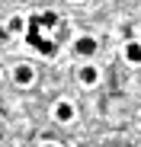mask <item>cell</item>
Returning <instances> with one entry per match:
<instances>
[{"label":"cell","instance_id":"obj_4","mask_svg":"<svg viewBox=\"0 0 141 147\" xmlns=\"http://www.w3.org/2000/svg\"><path fill=\"white\" fill-rule=\"evenodd\" d=\"M77 51H80V55H93V51H96V42H93L90 35L77 38Z\"/></svg>","mask_w":141,"mask_h":147},{"label":"cell","instance_id":"obj_6","mask_svg":"<svg viewBox=\"0 0 141 147\" xmlns=\"http://www.w3.org/2000/svg\"><path fill=\"white\" fill-rule=\"evenodd\" d=\"M125 58H128V61H141V45H138V42H128V45H125Z\"/></svg>","mask_w":141,"mask_h":147},{"label":"cell","instance_id":"obj_9","mask_svg":"<svg viewBox=\"0 0 141 147\" xmlns=\"http://www.w3.org/2000/svg\"><path fill=\"white\" fill-rule=\"evenodd\" d=\"M22 29H26L22 16H13V19H10V32H22Z\"/></svg>","mask_w":141,"mask_h":147},{"label":"cell","instance_id":"obj_2","mask_svg":"<svg viewBox=\"0 0 141 147\" xmlns=\"http://www.w3.org/2000/svg\"><path fill=\"white\" fill-rule=\"evenodd\" d=\"M13 77H16V83H22V86H26V83H32V77H35V74H32V67H29V64H19Z\"/></svg>","mask_w":141,"mask_h":147},{"label":"cell","instance_id":"obj_7","mask_svg":"<svg viewBox=\"0 0 141 147\" xmlns=\"http://www.w3.org/2000/svg\"><path fill=\"white\" fill-rule=\"evenodd\" d=\"M35 51H42V55H55V51H58V45H55V42H48V38H42V42L35 45Z\"/></svg>","mask_w":141,"mask_h":147},{"label":"cell","instance_id":"obj_1","mask_svg":"<svg viewBox=\"0 0 141 147\" xmlns=\"http://www.w3.org/2000/svg\"><path fill=\"white\" fill-rule=\"evenodd\" d=\"M26 42H29L32 48H35V45L42 42V26H39V19H35V16L29 19V32H26Z\"/></svg>","mask_w":141,"mask_h":147},{"label":"cell","instance_id":"obj_8","mask_svg":"<svg viewBox=\"0 0 141 147\" xmlns=\"http://www.w3.org/2000/svg\"><path fill=\"white\" fill-rule=\"evenodd\" d=\"M80 80L83 83H96V67H83L80 70Z\"/></svg>","mask_w":141,"mask_h":147},{"label":"cell","instance_id":"obj_10","mask_svg":"<svg viewBox=\"0 0 141 147\" xmlns=\"http://www.w3.org/2000/svg\"><path fill=\"white\" fill-rule=\"evenodd\" d=\"M45 147H55V144H45Z\"/></svg>","mask_w":141,"mask_h":147},{"label":"cell","instance_id":"obj_3","mask_svg":"<svg viewBox=\"0 0 141 147\" xmlns=\"http://www.w3.org/2000/svg\"><path fill=\"white\" fill-rule=\"evenodd\" d=\"M55 115H58V121H70V118H74V106H70V102H58Z\"/></svg>","mask_w":141,"mask_h":147},{"label":"cell","instance_id":"obj_5","mask_svg":"<svg viewBox=\"0 0 141 147\" xmlns=\"http://www.w3.org/2000/svg\"><path fill=\"white\" fill-rule=\"evenodd\" d=\"M35 19H39V26H45V29H52V26H58V13H39Z\"/></svg>","mask_w":141,"mask_h":147}]
</instances>
